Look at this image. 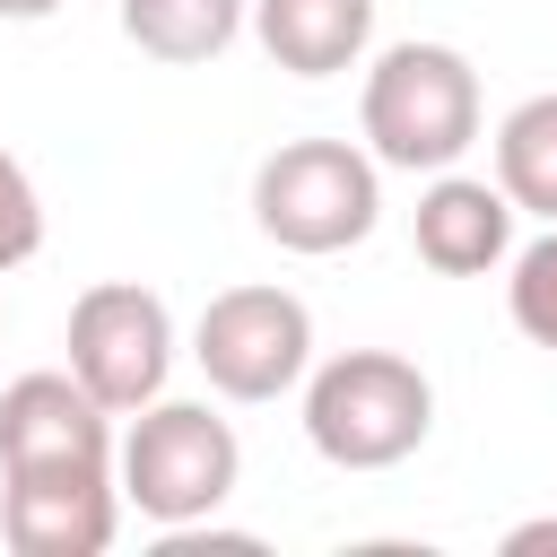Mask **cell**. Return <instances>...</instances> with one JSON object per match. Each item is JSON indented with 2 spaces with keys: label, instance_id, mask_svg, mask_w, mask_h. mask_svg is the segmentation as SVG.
<instances>
[{
  "label": "cell",
  "instance_id": "1",
  "mask_svg": "<svg viewBox=\"0 0 557 557\" xmlns=\"http://www.w3.org/2000/svg\"><path fill=\"white\" fill-rule=\"evenodd\" d=\"M357 131L374 148V165H400V174H444L470 157L479 139V70L461 44H383L374 70H366V96H357Z\"/></svg>",
  "mask_w": 557,
  "mask_h": 557
},
{
  "label": "cell",
  "instance_id": "2",
  "mask_svg": "<svg viewBox=\"0 0 557 557\" xmlns=\"http://www.w3.org/2000/svg\"><path fill=\"white\" fill-rule=\"evenodd\" d=\"M435 435V383L400 348H339L305 374V444L331 470H400Z\"/></svg>",
  "mask_w": 557,
  "mask_h": 557
},
{
  "label": "cell",
  "instance_id": "3",
  "mask_svg": "<svg viewBox=\"0 0 557 557\" xmlns=\"http://www.w3.org/2000/svg\"><path fill=\"white\" fill-rule=\"evenodd\" d=\"M383 218V165L357 139H278L252 165V226L278 252H348Z\"/></svg>",
  "mask_w": 557,
  "mask_h": 557
},
{
  "label": "cell",
  "instance_id": "4",
  "mask_svg": "<svg viewBox=\"0 0 557 557\" xmlns=\"http://www.w3.org/2000/svg\"><path fill=\"white\" fill-rule=\"evenodd\" d=\"M244 479V444L235 426L209 409V400H148L131 409V435H122V505H139V522L157 531H191L209 522Z\"/></svg>",
  "mask_w": 557,
  "mask_h": 557
},
{
  "label": "cell",
  "instance_id": "5",
  "mask_svg": "<svg viewBox=\"0 0 557 557\" xmlns=\"http://www.w3.org/2000/svg\"><path fill=\"white\" fill-rule=\"evenodd\" d=\"M191 357L218 400H287L313 374V313L287 287H218L191 322Z\"/></svg>",
  "mask_w": 557,
  "mask_h": 557
},
{
  "label": "cell",
  "instance_id": "6",
  "mask_svg": "<svg viewBox=\"0 0 557 557\" xmlns=\"http://www.w3.org/2000/svg\"><path fill=\"white\" fill-rule=\"evenodd\" d=\"M44 479H122L113 409L70 366H35L0 392V487H44Z\"/></svg>",
  "mask_w": 557,
  "mask_h": 557
},
{
  "label": "cell",
  "instance_id": "7",
  "mask_svg": "<svg viewBox=\"0 0 557 557\" xmlns=\"http://www.w3.org/2000/svg\"><path fill=\"white\" fill-rule=\"evenodd\" d=\"M70 374L113 418L148 409L165 392V374H174V313H165V296L139 287V278L78 287V305H70Z\"/></svg>",
  "mask_w": 557,
  "mask_h": 557
},
{
  "label": "cell",
  "instance_id": "8",
  "mask_svg": "<svg viewBox=\"0 0 557 557\" xmlns=\"http://www.w3.org/2000/svg\"><path fill=\"white\" fill-rule=\"evenodd\" d=\"M513 200H505V183H487V174H426V191H418V209H409V244H418V261L426 270H444V278H487L496 261H513Z\"/></svg>",
  "mask_w": 557,
  "mask_h": 557
},
{
  "label": "cell",
  "instance_id": "9",
  "mask_svg": "<svg viewBox=\"0 0 557 557\" xmlns=\"http://www.w3.org/2000/svg\"><path fill=\"white\" fill-rule=\"evenodd\" d=\"M252 35L287 78H339L374 44V0H252Z\"/></svg>",
  "mask_w": 557,
  "mask_h": 557
},
{
  "label": "cell",
  "instance_id": "10",
  "mask_svg": "<svg viewBox=\"0 0 557 557\" xmlns=\"http://www.w3.org/2000/svg\"><path fill=\"white\" fill-rule=\"evenodd\" d=\"M244 26H252V0H122V35L165 70L218 61Z\"/></svg>",
  "mask_w": 557,
  "mask_h": 557
},
{
  "label": "cell",
  "instance_id": "11",
  "mask_svg": "<svg viewBox=\"0 0 557 557\" xmlns=\"http://www.w3.org/2000/svg\"><path fill=\"white\" fill-rule=\"evenodd\" d=\"M496 183H505L513 209H531V218L557 226V87L548 96H522L496 122Z\"/></svg>",
  "mask_w": 557,
  "mask_h": 557
},
{
  "label": "cell",
  "instance_id": "12",
  "mask_svg": "<svg viewBox=\"0 0 557 557\" xmlns=\"http://www.w3.org/2000/svg\"><path fill=\"white\" fill-rule=\"evenodd\" d=\"M505 313L531 348H557V226L540 244L513 252V278H505Z\"/></svg>",
  "mask_w": 557,
  "mask_h": 557
},
{
  "label": "cell",
  "instance_id": "13",
  "mask_svg": "<svg viewBox=\"0 0 557 557\" xmlns=\"http://www.w3.org/2000/svg\"><path fill=\"white\" fill-rule=\"evenodd\" d=\"M44 252V191H35V174L0 148V270H17V261H35Z\"/></svg>",
  "mask_w": 557,
  "mask_h": 557
},
{
  "label": "cell",
  "instance_id": "14",
  "mask_svg": "<svg viewBox=\"0 0 557 557\" xmlns=\"http://www.w3.org/2000/svg\"><path fill=\"white\" fill-rule=\"evenodd\" d=\"M540 548H557V513H540V522H513V531H505V557H540Z\"/></svg>",
  "mask_w": 557,
  "mask_h": 557
},
{
  "label": "cell",
  "instance_id": "15",
  "mask_svg": "<svg viewBox=\"0 0 557 557\" xmlns=\"http://www.w3.org/2000/svg\"><path fill=\"white\" fill-rule=\"evenodd\" d=\"M61 0H0V17H17V26H35V17H52Z\"/></svg>",
  "mask_w": 557,
  "mask_h": 557
}]
</instances>
